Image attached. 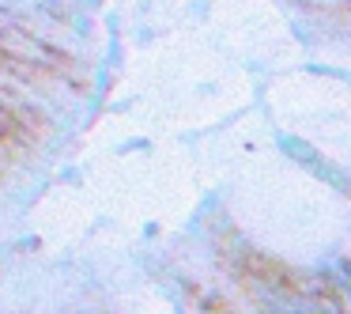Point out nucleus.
Masks as SVG:
<instances>
[]
</instances>
